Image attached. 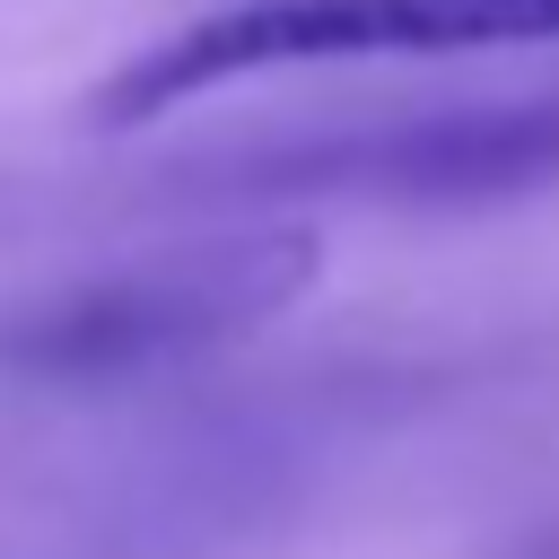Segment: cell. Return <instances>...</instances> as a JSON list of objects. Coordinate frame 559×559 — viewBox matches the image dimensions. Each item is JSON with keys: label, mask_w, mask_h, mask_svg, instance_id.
Listing matches in <instances>:
<instances>
[{"label": "cell", "mask_w": 559, "mask_h": 559, "mask_svg": "<svg viewBox=\"0 0 559 559\" xmlns=\"http://www.w3.org/2000/svg\"><path fill=\"white\" fill-rule=\"evenodd\" d=\"M323 271L306 227H227L0 314V367L35 384H131L288 314Z\"/></svg>", "instance_id": "cell-1"}, {"label": "cell", "mask_w": 559, "mask_h": 559, "mask_svg": "<svg viewBox=\"0 0 559 559\" xmlns=\"http://www.w3.org/2000/svg\"><path fill=\"white\" fill-rule=\"evenodd\" d=\"M489 44H559V0H227L131 52L96 87V122L131 131L253 70L367 61V52H489Z\"/></svg>", "instance_id": "cell-2"}, {"label": "cell", "mask_w": 559, "mask_h": 559, "mask_svg": "<svg viewBox=\"0 0 559 559\" xmlns=\"http://www.w3.org/2000/svg\"><path fill=\"white\" fill-rule=\"evenodd\" d=\"M559 175V105H463L384 131H323L253 148L218 175L236 201H393V210H472L515 201Z\"/></svg>", "instance_id": "cell-3"}, {"label": "cell", "mask_w": 559, "mask_h": 559, "mask_svg": "<svg viewBox=\"0 0 559 559\" xmlns=\"http://www.w3.org/2000/svg\"><path fill=\"white\" fill-rule=\"evenodd\" d=\"M515 559H559V524H542L533 542H515Z\"/></svg>", "instance_id": "cell-4"}]
</instances>
